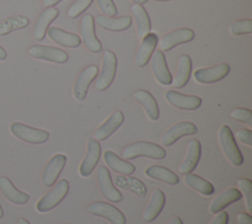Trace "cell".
Returning <instances> with one entry per match:
<instances>
[{
	"label": "cell",
	"instance_id": "cell-44",
	"mask_svg": "<svg viewBox=\"0 0 252 224\" xmlns=\"http://www.w3.org/2000/svg\"><path fill=\"white\" fill-rule=\"evenodd\" d=\"M167 224H183V221L179 216H176L171 221H169Z\"/></svg>",
	"mask_w": 252,
	"mask_h": 224
},
{
	"label": "cell",
	"instance_id": "cell-47",
	"mask_svg": "<svg viewBox=\"0 0 252 224\" xmlns=\"http://www.w3.org/2000/svg\"><path fill=\"white\" fill-rule=\"evenodd\" d=\"M131 1H133L135 4H140V5L145 4V3L148 2V0H131Z\"/></svg>",
	"mask_w": 252,
	"mask_h": 224
},
{
	"label": "cell",
	"instance_id": "cell-30",
	"mask_svg": "<svg viewBox=\"0 0 252 224\" xmlns=\"http://www.w3.org/2000/svg\"><path fill=\"white\" fill-rule=\"evenodd\" d=\"M145 174L152 179L159 180L171 186L177 185L180 181L179 177L173 171H171L166 167L156 165V164H153L147 167V169H145Z\"/></svg>",
	"mask_w": 252,
	"mask_h": 224
},
{
	"label": "cell",
	"instance_id": "cell-45",
	"mask_svg": "<svg viewBox=\"0 0 252 224\" xmlns=\"http://www.w3.org/2000/svg\"><path fill=\"white\" fill-rule=\"evenodd\" d=\"M7 57V52L6 50L0 45V60H5Z\"/></svg>",
	"mask_w": 252,
	"mask_h": 224
},
{
	"label": "cell",
	"instance_id": "cell-4",
	"mask_svg": "<svg viewBox=\"0 0 252 224\" xmlns=\"http://www.w3.org/2000/svg\"><path fill=\"white\" fill-rule=\"evenodd\" d=\"M117 71V58L116 55L110 51L105 50L102 57V65L100 74L95 82V88L99 91L107 89L112 84Z\"/></svg>",
	"mask_w": 252,
	"mask_h": 224
},
{
	"label": "cell",
	"instance_id": "cell-48",
	"mask_svg": "<svg viewBox=\"0 0 252 224\" xmlns=\"http://www.w3.org/2000/svg\"><path fill=\"white\" fill-rule=\"evenodd\" d=\"M3 216H4V211H3V208H2V206L0 204V219H2Z\"/></svg>",
	"mask_w": 252,
	"mask_h": 224
},
{
	"label": "cell",
	"instance_id": "cell-10",
	"mask_svg": "<svg viewBox=\"0 0 252 224\" xmlns=\"http://www.w3.org/2000/svg\"><path fill=\"white\" fill-rule=\"evenodd\" d=\"M101 154V146L98 140L94 138L89 139L87 144V152L81 162L79 172L82 177L90 176L99 161Z\"/></svg>",
	"mask_w": 252,
	"mask_h": 224
},
{
	"label": "cell",
	"instance_id": "cell-33",
	"mask_svg": "<svg viewBox=\"0 0 252 224\" xmlns=\"http://www.w3.org/2000/svg\"><path fill=\"white\" fill-rule=\"evenodd\" d=\"M184 181L190 188L204 196H211L215 191L214 186L209 181L192 173L186 174Z\"/></svg>",
	"mask_w": 252,
	"mask_h": 224
},
{
	"label": "cell",
	"instance_id": "cell-11",
	"mask_svg": "<svg viewBox=\"0 0 252 224\" xmlns=\"http://www.w3.org/2000/svg\"><path fill=\"white\" fill-rule=\"evenodd\" d=\"M29 53L35 59L45 60L57 64H63L68 60V54L64 50L49 45H32L29 49Z\"/></svg>",
	"mask_w": 252,
	"mask_h": 224
},
{
	"label": "cell",
	"instance_id": "cell-31",
	"mask_svg": "<svg viewBox=\"0 0 252 224\" xmlns=\"http://www.w3.org/2000/svg\"><path fill=\"white\" fill-rule=\"evenodd\" d=\"M131 11L134 16L137 25V33L140 38H143L145 35L150 33L151 30V20L146 9L140 4H132Z\"/></svg>",
	"mask_w": 252,
	"mask_h": 224
},
{
	"label": "cell",
	"instance_id": "cell-32",
	"mask_svg": "<svg viewBox=\"0 0 252 224\" xmlns=\"http://www.w3.org/2000/svg\"><path fill=\"white\" fill-rule=\"evenodd\" d=\"M114 185L133 192L139 196H145L147 194V187L146 185L139 179L134 177H126V176H115L113 178Z\"/></svg>",
	"mask_w": 252,
	"mask_h": 224
},
{
	"label": "cell",
	"instance_id": "cell-12",
	"mask_svg": "<svg viewBox=\"0 0 252 224\" xmlns=\"http://www.w3.org/2000/svg\"><path fill=\"white\" fill-rule=\"evenodd\" d=\"M98 74V68L95 65H90L85 68L76 79L74 84L73 93L78 101H83L88 93L91 83L96 78Z\"/></svg>",
	"mask_w": 252,
	"mask_h": 224
},
{
	"label": "cell",
	"instance_id": "cell-2",
	"mask_svg": "<svg viewBox=\"0 0 252 224\" xmlns=\"http://www.w3.org/2000/svg\"><path fill=\"white\" fill-rule=\"evenodd\" d=\"M69 182L66 179H61L55 186L41 196L36 202V210L39 212H47L57 206L67 196L69 192Z\"/></svg>",
	"mask_w": 252,
	"mask_h": 224
},
{
	"label": "cell",
	"instance_id": "cell-21",
	"mask_svg": "<svg viewBox=\"0 0 252 224\" xmlns=\"http://www.w3.org/2000/svg\"><path fill=\"white\" fill-rule=\"evenodd\" d=\"M158 38V35L153 32H150L143 37L135 58L138 67H145L149 63L150 58L157 47Z\"/></svg>",
	"mask_w": 252,
	"mask_h": 224
},
{
	"label": "cell",
	"instance_id": "cell-7",
	"mask_svg": "<svg viewBox=\"0 0 252 224\" xmlns=\"http://www.w3.org/2000/svg\"><path fill=\"white\" fill-rule=\"evenodd\" d=\"M96 180L99 191L105 199L111 202H120L123 199L122 194L115 188L108 169L105 166H99L96 171Z\"/></svg>",
	"mask_w": 252,
	"mask_h": 224
},
{
	"label": "cell",
	"instance_id": "cell-41",
	"mask_svg": "<svg viewBox=\"0 0 252 224\" xmlns=\"http://www.w3.org/2000/svg\"><path fill=\"white\" fill-rule=\"evenodd\" d=\"M219 214L209 224H227L228 223V214L226 211H220Z\"/></svg>",
	"mask_w": 252,
	"mask_h": 224
},
{
	"label": "cell",
	"instance_id": "cell-39",
	"mask_svg": "<svg viewBox=\"0 0 252 224\" xmlns=\"http://www.w3.org/2000/svg\"><path fill=\"white\" fill-rule=\"evenodd\" d=\"M96 4L100 12L106 17H114L117 15V9L113 0H96Z\"/></svg>",
	"mask_w": 252,
	"mask_h": 224
},
{
	"label": "cell",
	"instance_id": "cell-20",
	"mask_svg": "<svg viewBox=\"0 0 252 224\" xmlns=\"http://www.w3.org/2000/svg\"><path fill=\"white\" fill-rule=\"evenodd\" d=\"M201 157V143L198 140L192 139L187 144L186 156L179 167V172L183 175L191 173L197 167Z\"/></svg>",
	"mask_w": 252,
	"mask_h": 224
},
{
	"label": "cell",
	"instance_id": "cell-38",
	"mask_svg": "<svg viewBox=\"0 0 252 224\" xmlns=\"http://www.w3.org/2000/svg\"><path fill=\"white\" fill-rule=\"evenodd\" d=\"M230 117L252 127V111L247 108H235L230 112Z\"/></svg>",
	"mask_w": 252,
	"mask_h": 224
},
{
	"label": "cell",
	"instance_id": "cell-42",
	"mask_svg": "<svg viewBox=\"0 0 252 224\" xmlns=\"http://www.w3.org/2000/svg\"><path fill=\"white\" fill-rule=\"evenodd\" d=\"M237 221L239 224H252V218L250 213L239 212L237 214Z\"/></svg>",
	"mask_w": 252,
	"mask_h": 224
},
{
	"label": "cell",
	"instance_id": "cell-27",
	"mask_svg": "<svg viewBox=\"0 0 252 224\" xmlns=\"http://www.w3.org/2000/svg\"><path fill=\"white\" fill-rule=\"evenodd\" d=\"M134 98L144 107L149 119L156 121L159 117V108L156 98L145 89H138L133 94Z\"/></svg>",
	"mask_w": 252,
	"mask_h": 224
},
{
	"label": "cell",
	"instance_id": "cell-14",
	"mask_svg": "<svg viewBox=\"0 0 252 224\" xmlns=\"http://www.w3.org/2000/svg\"><path fill=\"white\" fill-rule=\"evenodd\" d=\"M67 158L64 154L58 153L53 155L47 164L45 165L42 176H41V181L42 184L45 187H51L55 184L56 180L58 179L60 173L62 172L65 164H66Z\"/></svg>",
	"mask_w": 252,
	"mask_h": 224
},
{
	"label": "cell",
	"instance_id": "cell-28",
	"mask_svg": "<svg viewBox=\"0 0 252 224\" xmlns=\"http://www.w3.org/2000/svg\"><path fill=\"white\" fill-rule=\"evenodd\" d=\"M191 72H192L191 58L186 54L181 55L178 59L176 74L171 82V84L173 85V87L181 88V87L185 86L190 80Z\"/></svg>",
	"mask_w": 252,
	"mask_h": 224
},
{
	"label": "cell",
	"instance_id": "cell-9",
	"mask_svg": "<svg viewBox=\"0 0 252 224\" xmlns=\"http://www.w3.org/2000/svg\"><path fill=\"white\" fill-rule=\"evenodd\" d=\"M198 132L197 126L188 121H182L171 126L161 137L160 142L164 146H170L180 138L195 135Z\"/></svg>",
	"mask_w": 252,
	"mask_h": 224
},
{
	"label": "cell",
	"instance_id": "cell-17",
	"mask_svg": "<svg viewBox=\"0 0 252 224\" xmlns=\"http://www.w3.org/2000/svg\"><path fill=\"white\" fill-rule=\"evenodd\" d=\"M151 67L156 80L163 85L171 84L172 76L168 70L166 59L161 50H157L153 55Z\"/></svg>",
	"mask_w": 252,
	"mask_h": 224
},
{
	"label": "cell",
	"instance_id": "cell-40",
	"mask_svg": "<svg viewBox=\"0 0 252 224\" xmlns=\"http://www.w3.org/2000/svg\"><path fill=\"white\" fill-rule=\"evenodd\" d=\"M236 138L242 143L247 144L248 146H252V131L249 129H239L236 132Z\"/></svg>",
	"mask_w": 252,
	"mask_h": 224
},
{
	"label": "cell",
	"instance_id": "cell-18",
	"mask_svg": "<svg viewBox=\"0 0 252 224\" xmlns=\"http://www.w3.org/2000/svg\"><path fill=\"white\" fill-rule=\"evenodd\" d=\"M124 122V115L121 111H114L95 131L94 137L96 140H104L113 135Z\"/></svg>",
	"mask_w": 252,
	"mask_h": 224
},
{
	"label": "cell",
	"instance_id": "cell-43",
	"mask_svg": "<svg viewBox=\"0 0 252 224\" xmlns=\"http://www.w3.org/2000/svg\"><path fill=\"white\" fill-rule=\"evenodd\" d=\"M62 0H43V5L45 7H52L56 4H58Z\"/></svg>",
	"mask_w": 252,
	"mask_h": 224
},
{
	"label": "cell",
	"instance_id": "cell-36",
	"mask_svg": "<svg viewBox=\"0 0 252 224\" xmlns=\"http://www.w3.org/2000/svg\"><path fill=\"white\" fill-rule=\"evenodd\" d=\"M93 1L94 0H76L67 11L68 17L71 19L77 18L91 6Z\"/></svg>",
	"mask_w": 252,
	"mask_h": 224
},
{
	"label": "cell",
	"instance_id": "cell-15",
	"mask_svg": "<svg viewBox=\"0 0 252 224\" xmlns=\"http://www.w3.org/2000/svg\"><path fill=\"white\" fill-rule=\"evenodd\" d=\"M195 37V32L191 28H177L165 34L159 41V46L163 52H167L178 44L186 43Z\"/></svg>",
	"mask_w": 252,
	"mask_h": 224
},
{
	"label": "cell",
	"instance_id": "cell-34",
	"mask_svg": "<svg viewBox=\"0 0 252 224\" xmlns=\"http://www.w3.org/2000/svg\"><path fill=\"white\" fill-rule=\"evenodd\" d=\"M30 25V20L26 16H13L0 23V35H6L15 29L25 28Z\"/></svg>",
	"mask_w": 252,
	"mask_h": 224
},
{
	"label": "cell",
	"instance_id": "cell-35",
	"mask_svg": "<svg viewBox=\"0 0 252 224\" xmlns=\"http://www.w3.org/2000/svg\"><path fill=\"white\" fill-rule=\"evenodd\" d=\"M229 31L233 35L252 33V20L251 19H243V20L234 22L229 27Z\"/></svg>",
	"mask_w": 252,
	"mask_h": 224
},
{
	"label": "cell",
	"instance_id": "cell-24",
	"mask_svg": "<svg viewBox=\"0 0 252 224\" xmlns=\"http://www.w3.org/2000/svg\"><path fill=\"white\" fill-rule=\"evenodd\" d=\"M242 197V194L236 188H229L217 196L210 204V211L214 214L223 210L227 205L238 201Z\"/></svg>",
	"mask_w": 252,
	"mask_h": 224
},
{
	"label": "cell",
	"instance_id": "cell-13",
	"mask_svg": "<svg viewBox=\"0 0 252 224\" xmlns=\"http://www.w3.org/2000/svg\"><path fill=\"white\" fill-rule=\"evenodd\" d=\"M230 72V66L221 63L210 68H200L194 72L195 80L200 84H213L225 78Z\"/></svg>",
	"mask_w": 252,
	"mask_h": 224
},
{
	"label": "cell",
	"instance_id": "cell-49",
	"mask_svg": "<svg viewBox=\"0 0 252 224\" xmlns=\"http://www.w3.org/2000/svg\"><path fill=\"white\" fill-rule=\"evenodd\" d=\"M154 1H158V2H164V1H169V0H154Z\"/></svg>",
	"mask_w": 252,
	"mask_h": 224
},
{
	"label": "cell",
	"instance_id": "cell-1",
	"mask_svg": "<svg viewBox=\"0 0 252 224\" xmlns=\"http://www.w3.org/2000/svg\"><path fill=\"white\" fill-rule=\"evenodd\" d=\"M123 156L128 160L140 156H146L153 159H163L166 156V152L163 147L155 142L139 140L128 144L123 150Z\"/></svg>",
	"mask_w": 252,
	"mask_h": 224
},
{
	"label": "cell",
	"instance_id": "cell-22",
	"mask_svg": "<svg viewBox=\"0 0 252 224\" xmlns=\"http://www.w3.org/2000/svg\"><path fill=\"white\" fill-rule=\"evenodd\" d=\"M59 15V10L54 7H47L43 10L35 20L33 25V38L35 40H42L46 34L47 28Z\"/></svg>",
	"mask_w": 252,
	"mask_h": 224
},
{
	"label": "cell",
	"instance_id": "cell-26",
	"mask_svg": "<svg viewBox=\"0 0 252 224\" xmlns=\"http://www.w3.org/2000/svg\"><path fill=\"white\" fill-rule=\"evenodd\" d=\"M95 23L98 27L109 31H122L130 28L132 24V18L130 16H124L120 18L106 17L104 15H97L95 17Z\"/></svg>",
	"mask_w": 252,
	"mask_h": 224
},
{
	"label": "cell",
	"instance_id": "cell-6",
	"mask_svg": "<svg viewBox=\"0 0 252 224\" xmlns=\"http://www.w3.org/2000/svg\"><path fill=\"white\" fill-rule=\"evenodd\" d=\"M94 30V21L93 16L91 14L85 15L82 18L80 25L81 40L89 51L97 53L102 50V46L100 41L97 39Z\"/></svg>",
	"mask_w": 252,
	"mask_h": 224
},
{
	"label": "cell",
	"instance_id": "cell-16",
	"mask_svg": "<svg viewBox=\"0 0 252 224\" xmlns=\"http://www.w3.org/2000/svg\"><path fill=\"white\" fill-rule=\"evenodd\" d=\"M165 99L170 105L183 110H196L202 104L201 97L197 95H186L173 89L165 92Z\"/></svg>",
	"mask_w": 252,
	"mask_h": 224
},
{
	"label": "cell",
	"instance_id": "cell-37",
	"mask_svg": "<svg viewBox=\"0 0 252 224\" xmlns=\"http://www.w3.org/2000/svg\"><path fill=\"white\" fill-rule=\"evenodd\" d=\"M237 183L242 193H244L248 212L251 213L252 212V181L247 178H242V179H239Z\"/></svg>",
	"mask_w": 252,
	"mask_h": 224
},
{
	"label": "cell",
	"instance_id": "cell-8",
	"mask_svg": "<svg viewBox=\"0 0 252 224\" xmlns=\"http://www.w3.org/2000/svg\"><path fill=\"white\" fill-rule=\"evenodd\" d=\"M88 211L93 215L105 218L112 224L126 223V218L122 211H120L116 206L105 201H94L91 203Z\"/></svg>",
	"mask_w": 252,
	"mask_h": 224
},
{
	"label": "cell",
	"instance_id": "cell-3",
	"mask_svg": "<svg viewBox=\"0 0 252 224\" xmlns=\"http://www.w3.org/2000/svg\"><path fill=\"white\" fill-rule=\"evenodd\" d=\"M219 140L224 155L230 163L234 166H240L243 163V156L228 126L223 125L220 128L219 132Z\"/></svg>",
	"mask_w": 252,
	"mask_h": 224
},
{
	"label": "cell",
	"instance_id": "cell-19",
	"mask_svg": "<svg viewBox=\"0 0 252 224\" xmlns=\"http://www.w3.org/2000/svg\"><path fill=\"white\" fill-rule=\"evenodd\" d=\"M0 191L9 201L18 205L26 204L31 197L29 194L18 190L12 181L6 176L0 177Z\"/></svg>",
	"mask_w": 252,
	"mask_h": 224
},
{
	"label": "cell",
	"instance_id": "cell-25",
	"mask_svg": "<svg viewBox=\"0 0 252 224\" xmlns=\"http://www.w3.org/2000/svg\"><path fill=\"white\" fill-rule=\"evenodd\" d=\"M165 204V195L160 189H157L151 196L150 201L146 206L143 218L147 222L154 221L161 212Z\"/></svg>",
	"mask_w": 252,
	"mask_h": 224
},
{
	"label": "cell",
	"instance_id": "cell-29",
	"mask_svg": "<svg viewBox=\"0 0 252 224\" xmlns=\"http://www.w3.org/2000/svg\"><path fill=\"white\" fill-rule=\"evenodd\" d=\"M103 159L111 170L119 174L132 175L136 171L134 164L121 159L112 150H105L103 153Z\"/></svg>",
	"mask_w": 252,
	"mask_h": 224
},
{
	"label": "cell",
	"instance_id": "cell-46",
	"mask_svg": "<svg viewBox=\"0 0 252 224\" xmlns=\"http://www.w3.org/2000/svg\"><path fill=\"white\" fill-rule=\"evenodd\" d=\"M18 224H31V222L28 221L26 218H20L18 221Z\"/></svg>",
	"mask_w": 252,
	"mask_h": 224
},
{
	"label": "cell",
	"instance_id": "cell-23",
	"mask_svg": "<svg viewBox=\"0 0 252 224\" xmlns=\"http://www.w3.org/2000/svg\"><path fill=\"white\" fill-rule=\"evenodd\" d=\"M47 35L48 37L54 41L55 43L65 46V47H70V48H77L80 46L82 40L81 37L76 34V33H71L67 32L59 28L56 27H51L47 29Z\"/></svg>",
	"mask_w": 252,
	"mask_h": 224
},
{
	"label": "cell",
	"instance_id": "cell-50",
	"mask_svg": "<svg viewBox=\"0 0 252 224\" xmlns=\"http://www.w3.org/2000/svg\"><path fill=\"white\" fill-rule=\"evenodd\" d=\"M63 224H69V223H63Z\"/></svg>",
	"mask_w": 252,
	"mask_h": 224
},
{
	"label": "cell",
	"instance_id": "cell-5",
	"mask_svg": "<svg viewBox=\"0 0 252 224\" xmlns=\"http://www.w3.org/2000/svg\"><path fill=\"white\" fill-rule=\"evenodd\" d=\"M10 131L16 138L32 144L44 143L49 138L47 131L32 128L20 122L12 123L10 125Z\"/></svg>",
	"mask_w": 252,
	"mask_h": 224
}]
</instances>
